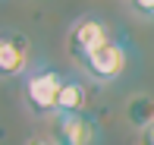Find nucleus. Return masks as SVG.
Listing matches in <instances>:
<instances>
[{
    "label": "nucleus",
    "mask_w": 154,
    "mask_h": 145,
    "mask_svg": "<svg viewBox=\"0 0 154 145\" xmlns=\"http://www.w3.org/2000/svg\"><path fill=\"white\" fill-rule=\"evenodd\" d=\"M126 123L142 136L154 123V95H148V92H135L132 95V98L126 101Z\"/></svg>",
    "instance_id": "obj_7"
},
{
    "label": "nucleus",
    "mask_w": 154,
    "mask_h": 145,
    "mask_svg": "<svg viewBox=\"0 0 154 145\" xmlns=\"http://www.w3.org/2000/svg\"><path fill=\"white\" fill-rule=\"evenodd\" d=\"M88 82H91V79H82V76H66L63 92H60L57 114H82V110H88Z\"/></svg>",
    "instance_id": "obj_6"
},
{
    "label": "nucleus",
    "mask_w": 154,
    "mask_h": 145,
    "mask_svg": "<svg viewBox=\"0 0 154 145\" xmlns=\"http://www.w3.org/2000/svg\"><path fill=\"white\" fill-rule=\"evenodd\" d=\"M25 145H60V142L54 139V136H35V139H29Z\"/></svg>",
    "instance_id": "obj_9"
},
{
    "label": "nucleus",
    "mask_w": 154,
    "mask_h": 145,
    "mask_svg": "<svg viewBox=\"0 0 154 145\" xmlns=\"http://www.w3.org/2000/svg\"><path fill=\"white\" fill-rule=\"evenodd\" d=\"M35 60L38 57H32L29 35H22V32H16V29L0 32V79L3 82L25 79L29 70L35 66Z\"/></svg>",
    "instance_id": "obj_4"
},
{
    "label": "nucleus",
    "mask_w": 154,
    "mask_h": 145,
    "mask_svg": "<svg viewBox=\"0 0 154 145\" xmlns=\"http://www.w3.org/2000/svg\"><path fill=\"white\" fill-rule=\"evenodd\" d=\"M51 136L60 145H97L101 142V123H97V117L91 110H82V114H57Z\"/></svg>",
    "instance_id": "obj_5"
},
{
    "label": "nucleus",
    "mask_w": 154,
    "mask_h": 145,
    "mask_svg": "<svg viewBox=\"0 0 154 145\" xmlns=\"http://www.w3.org/2000/svg\"><path fill=\"white\" fill-rule=\"evenodd\" d=\"M129 13L138 19H145V22H154V0H129Z\"/></svg>",
    "instance_id": "obj_8"
},
{
    "label": "nucleus",
    "mask_w": 154,
    "mask_h": 145,
    "mask_svg": "<svg viewBox=\"0 0 154 145\" xmlns=\"http://www.w3.org/2000/svg\"><path fill=\"white\" fill-rule=\"evenodd\" d=\"M63 82H66V73H60L51 60L44 57L35 60L29 76L22 79V101L32 117H57Z\"/></svg>",
    "instance_id": "obj_1"
},
{
    "label": "nucleus",
    "mask_w": 154,
    "mask_h": 145,
    "mask_svg": "<svg viewBox=\"0 0 154 145\" xmlns=\"http://www.w3.org/2000/svg\"><path fill=\"white\" fill-rule=\"evenodd\" d=\"M129 66H132V44H129V38H126L123 32H116V35L82 66V73L91 82L110 85V82H120L123 76L129 73Z\"/></svg>",
    "instance_id": "obj_3"
},
{
    "label": "nucleus",
    "mask_w": 154,
    "mask_h": 145,
    "mask_svg": "<svg viewBox=\"0 0 154 145\" xmlns=\"http://www.w3.org/2000/svg\"><path fill=\"white\" fill-rule=\"evenodd\" d=\"M116 35V29L101 16V13H85L79 16L72 25H69V35H66V54L75 60V66H85L88 60L107 44L110 38Z\"/></svg>",
    "instance_id": "obj_2"
},
{
    "label": "nucleus",
    "mask_w": 154,
    "mask_h": 145,
    "mask_svg": "<svg viewBox=\"0 0 154 145\" xmlns=\"http://www.w3.org/2000/svg\"><path fill=\"white\" fill-rule=\"evenodd\" d=\"M138 145H154V123H151L148 129H145L142 136H138Z\"/></svg>",
    "instance_id": "obj_10"
}]
</instances>
